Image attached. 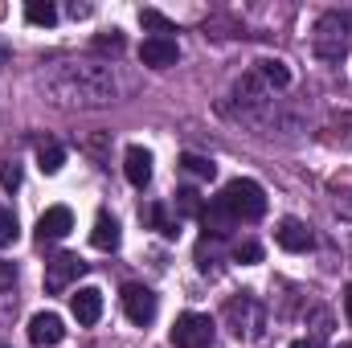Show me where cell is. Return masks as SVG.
Masks as SVG:
<instances>
[{"label":"cell","instance_id":"20","mask_svg":"<svg viewBox=\"0 0 352 348\" xmlns=\"http://www.w3.org/2000/svg\"><path fill=\"white\" fill-rule=\"evenodd\" d=\"M205 213V201L197 188H180L176 193V217H201Z\"/></svg>","mask_w":352,"mask_h":348},{"label":"cell","instance_id":"26","mask_svg":"<svg viewBox=\"0 0 352 348\" xmlns=\"http://www.w3.org/2000/svg\"><path fill=\"white\" fill-rule=\"evenodd\" d=\"M12 283H16V266H12V262H4V259H0V295H4V291H8Z\"/></svg>","mask_w":352,"mask_h":348},{"label":"cell","instance_id":"13","mask_svg":"<svg viewBox=\"0 0 352 348\" xmlns=\"http://www.w3.org/2000/svg\"><path fill=\"white\" fill-rule=\"evenodd\" d=\"M123 173H127V180H131L135 188H144V184L152 180V152L140 148V144H131V148L123 152Z\"/></svg>","mask_w":352,"mask_h":348},{"label":"cell","instance_id":"31","mask_svg":"<svg viewBox=\"0 0 352 348\" xmlns=\"http://www.w3.org/2000/svg\"><path fill=\"white\" fill-rule=\"evenodd\" d=\"M291 348H320V340H295Z\"/></svg>","mask_w":352,"mask_h":348},{"label":"cell","instance_id":"15","mask_svg":"<svg viewBox=\"0 0 352 348\" xmlns=\"http://www.w3.org/2000/svg\"><path fill=\"white\" fill-rule=\"evenodd\" d=\"M254 74H258L270 90H287L291 87V66H287L283 58H263V62L254 66Z\"/></svg>","mask_w":352,"mask_h":348},{"label":"cell","instance_id":"2","mask_svg":"<svg viewBox=\"0 0 352 348\" xmlns=\"http://www.w3.org/2000/svg\"><path fill=\"white\" fill-rule=\"evenodd\" d=\"M311 50H316V58H324V62H340V58H349L352 50V17L344 8H328L320 21H316V29H311Z\"/></svg>","mask_w":352,"mask_h":348},{"label":"cell","instance_id":"21","mask_svg":"<svg viewBox=\"0 0 352 348\" xmlns=\"http://www.w3.org/2000/svg\"><path fill=\"white\" fill-rule=\"evenodd\" d=\"M140 25H144V29H156L152 37H173L176 33V25L164 12H156V8H140Z\"/></svg>","mask_w":352,"mask_h":348},{"label":"cell","instance_id":"19","mask_svg":"<svg viewBox=\"0 0 352 348\" xmlns=\"http://www.w3.org/2000/svg\"><path fill=\"white\" fill-rule=\"evenodd\" d=\"M25 21H29V25H45V29H50V25L58 21V8H54L50 0H29V4H25Z\"/></svg>","mask_w":352,"mask_h":348},{"label":"cell","instance_id":"23","mask_svg":"<svg viewBox=\"0 0 352 348\" xmlns=\"http://www.w3.org/2000/svg\"><path fill=\"white\" fill-rule=\"evenodd\" d=\"M234 262H242V266L263 262V246H258V242H238V246H234Z\"/></svg>","mask_w":352,"mask_h":348},{"label":"cell","instance_id":"25","mask_svg":"<svg viewBox=\"0 0 352 348\" xmlns=\"http://www.w3.org/2000/svg\"><path fill=\"white\" fill-rule=\"evenodd\" d=\"M0 188H21V168L16 164H0Z\"/></svg>","mask_w":352,"mask_h":348},{"label":"cell","instance_id":"29","mask_svg":"<svg viewBox=\"0 0 352 348\" xmlns=\"http://www.w3.org/2000/svg\"><path fill=\"white\" fill-rule=\"evenodd\" d=\"M70 17H74V21H78V17H90V8L87 4H70Z\"/></svg>","mask_w":352,"mask_h":348},{"label":"cell","instance_id":"22","mask_svg":"<svg viewBox=\"0 0 352 348\" xmlns=\"http://www.w3.org/2000/svg\"><path fill=\"white\" fill-rule=\"evenodd\" d=\"M16 234H21L16 213H12L8 205H0V246H12V242H16Z\"/></svg>","mask_w":352,"mask_h":348},{"label":"cell","instance_id":"14","mask_svg":"<svg viewBox=\"0 0 352 348\" xmlns=\"http://www.w3.org/2000/svg\"><path fill=\"white\" fill-rule=\"evenodd\" d=\"M90 242H94V250H119V242H123V234H119V221L102 209L98 217H94V230H90Z\"/></svg>","mask_w":352,"mask_h":348},{"label":"cell","instance_id":"1","mask_svg":"<svg viewBox=\"0 0 352 348\" xmlns=\"http://www.w3.org/2000/svg\"><path fill=\"white\" fill-rule=\"evenodd\" d=\"M50 94L66 107H107L115 102V74L98 62H66L50 74Z\"/></svg>","mask_w":352,"mask_h":348},{"label":"cell","instance_id":"6","mask_svg":"<svg viewBox=\"0 0 352 348\" xmlns=\"http://www.w3.org/2000/svg\"><path fill=\"white\" fill-rule=\"evenodd\" d=\"M82 274H87V262L78 259V254H58V259L45 262V291H50V295H62V291H70Z\"/></svg>","mask_w":352,"mask_h":348},{"label":"cell","instance_id":"16","mask_svg":"<svg viewBox=\"0 0 352 348\" xmlns=\"http://www.w3.org/2000/svg\"><path fill=\"white\" fill-rule=\"evenodd\" d=\"M62 164H66V148H62V144H54V140H50V144H41V148H37V168H41L45 176H54Z\"/></svg>","mask_w":352,"mask_h":348},{"label":"cell","instance_id":"8","mask_svg":"<svg viewBox=\"0 0 352 348\" xmlns=\"http://www.w3.org/2000/svg\"><path fill=\"white\" fill-rule=\"evenodd\" d=\"M274 242H278L283 250H291V254H303V250H311V246H316V238H311L307 221H299V217H283V221H278V230H274Z\"/></svg>","mask_w":352,"mask_h":348},{"label":"cell","instance_id":"3","mask_svg":"<svg viewBox=\"0 0 352 348\" xmlns=\"http://www.w3.org/2000/svg\"><path fill=\"white\" fill-rule=\"evenodd\" d=\"M221 209L234 217V221H258L266 213V193L258 180H250V176H238V180H230L226 188H221Z\"/></svg>","mask_w":352,"mask_h":348},{"label":"cell","instance_id":"4","mask_svg":"<svg viewBox=\"0 0 352 348\" xmlns=\"http://www.w3.org/2000/svg\"><path fill=\"white\" fill-rule=\"evenodd\" d=\"M226 324L234 328L238 340H258L266 332V312L254 295H242V299H230L226 303Z\"/></svg>","mask_w":352,"mask_h":348},{"label":"cell","instance_id":"10","mask_svg":"<svg viewBox=\"0 0 352 348\" xmlns=\"http://www.w3.org/2000/svg\"><path fill=\"white\" fill-rule=\"evenodd\" d=\"M62 336H66V328H62V316H54V312H37V316L29 320V340H33L37 348L62 345Z\"/></svg>","mask_w":352,"mask_h":348},{"label":"cell","instance_id":"7","mask_svg":"<svg viewBox=\"0 0 352 348\" xmlns=\"http://www.w3.org/2000/svg\"><path fill=\"white\" fill-rule=\"evenodd\" d=\"M119 303H123V312H127V320L131 324H152L156 320V312H160V303H156V291L152 287H140V283H127L123 287V295H119Z\"/></svg>","mask_w":352,"mask_h":348},{"label":"cell","instance_id":"11","mask_svg":"<svg viewBox=\"0 0 352 348\" xmlns=\"http://www.w3.org/2000/svg\"><path fill=\"white\" fill-rule=\"evenodd\" d=\"M70 312H74V320L90 328V324H98L102 320V291L98 287H78L74 295H70Z\"/></svg>","mask_w":352,"mask_h":348},{"label":"cell","instance_id":"28","mask_svg":"<svg viewBox=\"0 0 352 348\" xmlns=\"http://www.w3.org/2000/svg\"><path fill=\"white\" fill-rule=\"evenodd\" d=\"M336 213H340L344 221H352V201H340V205H336Z\"/></svg>","mask_w":352,"mask_h":348},{"label":"cell","instance_id":"17","mask_svg":"<svg viewBox=\"0 0 352 348\" xmlns=\"http://www.w3.org/2000/svg\"><path fill=\"white\" fill-rule=\"evenodd\" d=\"M180 168L188 176H197V180H213V176H217V164H213L209 156H197V152H184V156H180Z\"/></svg>","mask_w":352,"mask_h":348},{"label":"cell","instance_id":"27","mask_svg":"<svg viewBox=\"0 0 352 348\" xmlns=\"http://www.w3.org/2000/svg\"><path fill=\"white\" fill-rule=\"evenodd\" d=\"M94 50H111V54H119V50H123V33H111V37H98V41H94Z\"/></svg>","mask_w":352,"mask_h":348},{"label":"cell","instance_id":"5","mask_svg":"<svg viewBox=\"0 0 352 348\" xmlns=\"http://www.w3.org/2000/svg\"><path fill=\"white\" fill-rule=\"evenodd\" d=\"M173 345L176 348H209L213 345V320L201 312H184L173 324Z\"/></svg>","mask_w":352,"mask_h":348},{"label":"cell","instance_id":"30","mask_svg":"<svg viewBox=\"0 0 352 348\" xmlns=\"http://www.w3.org/2000/svg\"><path fill=\"white\" fill-rule=\"evenodd\" d=\"M344 316H349V324H352V287L344 291Z\"/></svg>","mask_w":352,"mask_h":348},{"label":"cell","instance_id":"24","mask_svg":"<svg viewBox=\"0 0 352 348\" xmlns=\"http://www.w3.org/2000/svg\"><path fill=\"white\" fill-rule=\"evenodd\" d=\"M213 262H217V246H209V238H205V242L197 246V266H201V274H213V270H217Z\"/></svg>","mask_w":352,"mask_h":348},{"label":"cell","instance_id":"18","mask_svg":"<svg viewBox=\"0 0 352 348\" xmlns=\"http://www.w3.org/2000/svg\"><path fill=\"white\" fill-rule=\"evenodd\" d=\"M148 221H152L164 238H176V234H180V217L168 213V205H152V209H148Z\"/></svg>","mask_w":352,"mask_h":348},{"label":"cell","instance_id":"9","mask_svg":"<svg viewBox=\"0 0 352 348\" xmlns=\"http://www.w3.org/2000/svg\"><path fill=\"white\" fill-rule=\"evenodd\" d=\"M176 58H180L176 37H148L140 45V62L152 66V70H168V66H176Z\"/></svg>","mask_w":352,"mask_h":348},{"label":"cell","instance_id":"12","mask_svg":"<svg viewBox=\"0 0 352 348\" xmlns=\"http://www.w3.org/2000/svg\"><path fill=\"white\" fill-rule=\"evenodd\" d=\"M74 230V213L66 209V205H54V209H45L41 217H37V238L41 242H58V238H66Z\"/></svg>","mask_w":352,"mask_h":348}]
</instances>
